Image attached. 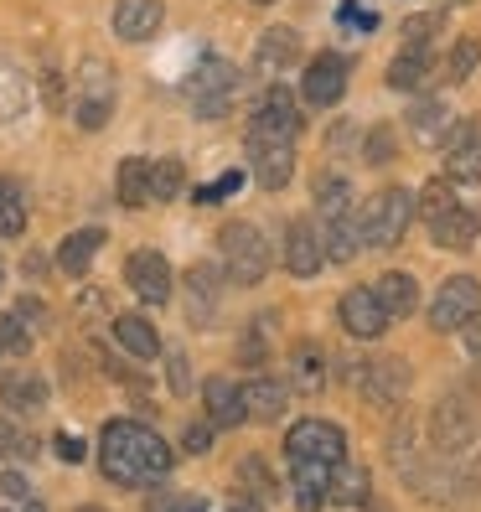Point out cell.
I'll use <instances>...</instances> for the list:
<instances>
[{
	"label": "cell",
	"instance_id": "cell-34",
	"mask_svg": "<svg viewBox=\"0 0 481 512\" xmlns=\"http://www.w3.org/2000/svg\"><path fill=\"white\" fill-rule=\"evenodd\" d=\"M182 187H187V166L182 161H171V156L150 161V202H176Z\"/></svg>",
	"mask_w": 481,
	"mask_h": 512
},
{
	"label": "cell",
	"instance_id": "cell-50",
	"mask_svg": "<svg viewBox=\"0 0 481 512\" xmlns=\"http://www.w3.org/2000/svg\"><path fill=\"white\" fill-rule=\"evenodd\" d=\"M0 492H6V497H16V502H26V497H32V487H26V476H21V471H6V476H0Z\"/></svg>",
	"mask_w": 481,
	"mask_h": 512
},
{
	"label": "cell",
	"instance_id": "cell-36",
	"mask_svg": "<svg viewBox=\"0 0 481 512\" xmlns=\"http://www.w3.org/2000/svg\"><path fill=\"white\" fill-rule=\"evenodd\" d=\"M119 202L125 207H145L150 202V161L145 156H130L119 166Z\"/></svg>",
	"mask_w": 481,
	"mask_h": 512
},
{
	"label": "cell",
	"instance_id": "cell-45",
	"mask_svg": "<svg viewBox=\"0 0 481 512\" xmlns=\"http://www.w3.org/2000/svg\"><path fill=\"white\" fill-rule=\"evenodd\" d=\"M166 378H171L176 394H192V368H187V352H171V357H166Z\"/></svg>",
	"mask_w": 481,
	"mask_h": 512
},
{
	"label": "cell",
	"instance_id": "cell-58",
	"mask_svg": "<svg viewBox=\"0 0 481 512\" xmlns=\"http://www.w3.org/2000/svg\"><path fill=\"white\" fill-rule=\"evenodd\" d=\"M450 6H461V0H450Z\"/></svg>",
	"mask_w": 481,
	"mask_h": 512
},
{
	"label": "cell",
	"instance_id": "cell-24",
	"mask_svg": "<svg viewBox=\"0 0 481 512\" xmlns=\"http://www.w3.org/2000/svg\"><path fill=\"white\" fill-rule=\"evenodd\" d=\"M326 383V352L316 342H295L290 352V388L295 394H321Z\"/></svg>",
	"mask_w": 481,
	"mask_h": 512
},
{
	"label": "cell",
	"instance_id": "cell-39",
	"mask_svg": "<svg viewBox=\"0 0 481 512\" xmlns=\"http://www.w3.org/2000/svg\"><path fill=\"white\" fill-rule=\"evenodd\" d=\"M32 342H37V331L32 326H26L16 311H6V316H0V352H11V357H26V352H32Z\"/></svg>",
	"mask_w": 481,
	"mask_h": 512
},
{
	"label": "cell",
	"instance_id": "cell-3",
	"mask_svg": "<svg viewBox=\"0 0 481 512\" xmlns=\"http://www.w3.org/2000/svg\"><path fill=\"white\" fill-rule=\"evenodd\" d=\"M114 114V68L99 57H83V68L73 78V119L83 130H104Z\"/></svg>",
	"mask_w": 481,
	"mask_h": 512
},
{
	"label": "cell",
	"instance_id": "cell-37",
	"mask_svg": "<svg viewBox=\"0 0 481 512\" xmlns=\"http://www.w3.org/2000/svg\"><path fill=\"white\" fill-rule=\"evenodd\" d=\"M347 197H352L347 176H337V171H321L316 176V207H321L326 218H342L347 213Z\"/></svg>",
	"mask_w": 481,
	"mask_h": 512
},
{
	"label": "cell",
	"instance_id": "cell-44",
	"mask_svg": "<svg viewBox=\"0 0 481 512\" xmlns=\"http://www.w3.org/2000/svg\"><path fill=\"white\" fill-rule=\"evenodd\" d=\"M388 161H394V130H373L368 135V166H388Z\"/></svg>",
	"mask_w": 481,
	"mask_h": 512
},
{
	"label": "cell",
	"instance_id": "cell-29",
	"mask_svg": "<svg viewBox=\"0 0 481 512\" xmlns=\"http://www.w3.org/2000/svg\"><path fill=\"white\" fill-rule=\"evenodd\" d=\"M373 295L383 300V311L394 316V321H404V316L419 306V285H414V275H404V269H394V275H383V280L373 285Z\"/></svg>",
	"mask_w": 481,
	"mask_h": 512
},
{
	"label": "cell",
	"instance_id": "cell-6",
	"mask_svg": "<svg viewBox=\"0 0 481 512\" xmlns=\"http://www.w3.org/2000/svg\"><path fill=\"white\" fill-rule=\"evenodd\" d=\"M285 456L290 461H316V466H342L347 461V435L332 419H300L285 435Z\"/></svg>",
	"mask_w": 481,
	"mask_h": 512
},
{
	"label": "cell",
	"instance_id": "cell-15",
	"mask_svg": "<svg viewBox=\"0 0 481 512\" xmlns=\"http://www.w3.org/2000/svg\"><path fill=\"white\" fill-rule=\"evenodd\" d=\"M430 435H435V450H466L471 435H476V414H471V404H466V399H445V404H435Z\"/></svg>",
	"mask_w": 481,
	"mask_h": 512
},
{
	"label": "cell",
	"instance_id": "cell-56",
	"mask_svg": "<svg viewBox=\"0 0 481 512\" xmlns=\"http://www.w3.org/2000/svg\"><path fill=\"white\" fill-rule=\"evenodd\" d=\"M78 512H104V507H78Z\"/></svg>",
	"mask_w": 481,
	"mask_h": 512
},
{
	"label": "cell",
	"instance_id": "cell-47",
	"mask_svg": "<svg viewBox=\"0 0 481 512\" xmlns=\"http://www.w3.org/2000/svg\"><path fill=\"white\" fill-rule=\"evenodd\" d=\"M182 445H187V456H207V445H213V430H207V425H187Z\"/></svg>",
	"mask_w": 481,
	"mask_h": 512
},
{
	"label": "cell",
	"instance_id": "cell-30",
	"mask_svg": "<svg viewBox=\"0 0 481 512\" xmlns=\"http://www.w3.org/2000/svg\"><path fill=\"white\" fill-rule=\"evenodd\" d=\"M368 487H373V476L363 466H337L332 481H326V502H337V507H363L368 502Z\"/></svg>",
	"mask_w": 481,
	"mask_h": 512
},
{
	"label": "cell",
	"instance_id": "cell-16",
	"mask_svg": "<svg viewBox=\"0 0 481 512\" xmlns=\"http://www.w3.org/2000/svg\"><path fill=\"white\" fill-rule=\"evenodd\" d=\"M166 21L161 0H119L114 6V37L119 42H150Z\"/></svg>",
	"mask_w": 481,
	"mask_h": 512
},
{
	"label": "cell",
	"instance_id": "cell-7",
	"mask_svg": "<svg viewBox=\"0 0 481 512\" xmlns=\"http://www.w3.org/2000/svg\"><path fill=\"white\" fill-rule=\"evenodd\" d=\"M300 109H295V94L285 83H269L264 88V99L254 104V125H249V135L254 140H285V145H295V135H300Z\"/></svg>",
	"mask_w": 481,
	"mask_h": 512
},
{
	"label": "cell",
	"instance_id": "cell-35",
	"mask_svg": "<svg viewBox=\"0 0 481 512\" xmlns=\"http://www.w3.org/2000/svg\"><path fill=\"white\" fill-rule=\"evenodd\" d=\"M26 233V192L0 176V238H21Z\"/></svg>",
	"mask_w": 481,
	"mask_h": 512
},
{
	"label": "cell",
	"instance_id": "cell-51",
	"mask_svg": "<svg viewBox=\"0 0 481 512\" xmlns=\"http://www.w3.org/2000/svg\"><path fill=\"white\" fill-rule=\"evenodd\" d=\"M238 471H244V476L254 481V492H259V497H269V492H275V481L264 476V466H259V461H244V466H238Z\"/></svg>",
	"mask_w": 481,
	"mask_h": 512
},
{
	"label": "cell",
	"instance_id": "cell-2",
	"mask_svg": "<svg viewBox=\"0 0 481 512\" xmlns=\"http://www.w3.org/2000/svg\"><path fill=\"white\" fill-rule=\"evenodd\" d=\"M218 249H223V275L233 285H259L269 275V244L254 223H228L218 233Z\"/></svg>",
	"mask_w": 481,
	"mask_h": 512
},
{
	"label": "cell",
	"instance_id": "cell-31",
	"mask_svg": "<svg viewBox=\"0 0 481 512\" xmlns=\"http://www.w3.org/2000/svg\"><path fill=\"white\" fill-rule=\"evenodd\" d=\"M321 249H326V259H332V264H352L357 249H363V228H357V218L352 213L332 218V228H326V238H321Z\"/></svg>",
	"mask_w": 481,
	"mask_h": 512
},
{
	"label": "cell",
	"instance_id": "cell-11",
	"mask_svg": "<svg viewBox=\"0 0 481 512\" xmlns=\"http://www.w3.org/2000/svg\"><path fill=\"white\" fill-rule=\"evenodd\" d=\"M445 156V182H481V130L476 125H450L440 140Z\"/></svg>",
	"mask_w": 481,
	"mask_h": 512
},
{
	"label": "cell",
	"instance_id": "cell-46",
	"mask_svg": "<svg viewBox=\"0 0 481 512\" xmlns=\"http://www.w3.org/2000/svg\"><path fill=\"white\" fill-rule=\"evenodd\" d=\"M26 326H32V331H42L47 326V306H42V300H16V306H11Z\"/></svg>",
	"mask_w": 481,
	"mask_h": 512
},
{
	"label": "cell",
	"instance_id": "cell-21",
	"mask_svg": "<svg viewBox=\"0 0 481 512\" xmlns=\"http://www.w3.org/2000/svg\"><path fill=\"white\" fill-rule=\"evenodd\" d=\"M409 383H414V373H409L404 357H373V363L363 368V388L378 404H394L399 394H409Z\"/></svg>",
	"mask_w": 481,
	"mask_h": 512
},
{
	"label": "cell",
	"instance_id": "cell-5",
	"mask_svg": "<svg viewBox=\"0 0 481 512\" xmlns=\"http://www.w3.org/2000/svg\"><path fill=\"white\" fill-rule=\"evenodd\" d=\"M238 94V68L228 63V57H202L197 73L187 78V99L202 119H218Z\"/></svg>",
	"mask_w": 481,
	"mask_h": 512
},
{
	"label": "cell",
	"instance_id": "cell-22",
	"mask_svg": "<svg viewBox=\"0 0 481 512\" xmlns=\"http://www.w3.org/2000/svg\"><path fill=\"white\" fill-rule=\"evenodd\" d=\"M202 399H207V419H213L218 430H233V425H244V388L228 383V378H207L202 383Z\"/></svg>",
	"mask_w": 481,
	"mask_h": 512
},
{
	"label": "cell",
	"instance_id": "cell-40",
	"mask_svg": "<svg viewBox=\"0 0 481 512\" xmlns=\"http://www.w3.org/2000/svg\"><path fill=\"white\" fill-rule=\"evenodd\" d=\"M445 32V11H430V16H409L404 21V47H430V37Z\"/></svg>",
	"mask_w": 481,
	"mask_h": 512
},
{
	"label": "cell",
	"instance_id": "cell-10",
	"mask_svg": "<svg viewBox=\"0 0 481 512\" xmlns=\"http://www.w3.org/2000/svg\"><path fill=\"white\" fill-rule=\"evenodd\" d=\"M125 280H130V290L145 300V306H166L171 300V264L156 249H135L125 259Z\"/></svg>",
	"mask_w": 481,
	"mask_h": 512
},
{
	"label": "cell",
	"instance_id": "cell-25",
	"mask_svg": "<svg viewBox=\"0 0 481 512\" xmlns=\"http://www.w3.org/2000/svg\"><path fill=\"white\" fill-rule=\"evenodd\" d=\"M99 244H104V233H99V228H78V233H68V238H63V249H57V269H63V275H73V280H83V275H88V264H94V254H99Z\"/></svg>",
	"mask_w": 481,
	"mask_h": 512
},
{
	"label": "cell",
	"instance_id": "cell-23",
	"mask_svg": "<svg viewBox=\"0 0 481 512\" xmlns=\"http://www.w3.org/2000/svg\"><path fill=\"white\" fill-rule=\"evenodd\" d=\"M285 409H290V388H285V383H275V378H254V383L244 388V414L259 419V425H275Z\"/></svg>",
	"mask_w": 481,
	"mask_h": 512
},
{
	"label": "cell",
	"instance_id": "cell-1",
	"mask_svg": "<svg viewBox=\"0 0 481 512\" xmlns=\"http://www.w3.org/2000/svg\"><path fill=\"white\" fill-rule=\"evenodd\" d=\"M99 471L114 487H150L171 471V445L140 419H109L99 435Z\"/></svg>",
	"mask_w": 481,
	"mask_h": 512
},
{
	"label": "cell",
	"instance_id": "cell-8",
	"mask_svg": "<svg viewBox=\"0 0 481 512\" xmlns=\"http://www.w3.org/2000/svg\"><path fill=\"white\" fill-rule=\"evenodd\" d=\"M476 311H481L476 280H471V275H450V280L440 285V295L430 300V326H435V331H461V321L476 316Z\"/></svg>",
	"mask_w": 481,
	"mask_h": 512
},
{
	"label": "cell",
	"instance_id": "cell-41",
	"mask_svg": "<svg viewBox=\"0 0 481 512\" xmlns=\"http://www.w3.org/2000/svg\"><path fill=\"white\" fill-rule=\"evenodd\" d=\"M238 187H244V171H238V166H233V171H223V176H218V182H207V187H197L192 197H197L202 207H213V202H223V197H233Z\"/></svg>",
	"mask_w": 481,
	"mask_h": 512
},
{
	"label": "cell",
	"instance_id": "cell-52",
	"mask_svg": "<svg viewBox=\"0 0 481 512\" xmlns=\"http://www.w3.org/2000/svg\"><path fill=\"white\" fill-rule=\"evenodd\" d=\"M57 456H63V461H68V466H73V461H83V440H78V435H68V430H63V435H57Z\"/></svg>",
	"mask_w": 481,
	"mask_h": 512
},
{
	"label": "cell",
	"instance_id": "cell-48",
	"mask_svg": "<svg viewBox=\"0 0 481 512\" xmlns=\"http://www.w3.org/2000/svg\"><path fill=\"white\" fill-rule=\"evenodd\" d=\"M461 342H466V352H471V357H476V363H481V311L461 321Z\"/></svg>",
	"mask_w": 481,
	"mask_h": 512
},
{
	"label": "cell",
	"instance_id": "cell-4",
	"mask_svg": "<svg viewBox=\"0 0 481 512\" xmlns=\"http://www.w3.org/2000/svg\"><path fill=\"white\" fill-rule=\"evenodd\" d=\"M409 223H414V197L404 192V187H388V192H378L368 207H363V244L368 249H394L399 238L409 233Z\"/></svg>",
	"mask_w": 481,
	"mask_h": 512
},
{
	"label": "cell",
	"instance_id": "cell-19",
	"mask_svg": "<svg viewBox=\"0 0 481 512\" xmlns=\"http://www.w3.org/2000/svg\"><path fill=\"white\" fill-rule=\"evenodd\" d=\"M218 300H223V280H218V269H213V264H192V269H187V321L213 326Z\"/></svg>",
	"mask_w": 481,
	"mask_h": 512
},
{
	"label": "cell",
	"instance_id": "cell-57",
	"mask_svg": "<svg viewBox=\"0 0 481 512\" xmlns=\"http://www.w3.org/2000/svg\"><path fill=\"white\" fill-rule=\"evenodd\" d=\"M254 6H269V0H254Z\"/></svg>",
	"mask_w": 481,
	"mask_h": 512
},
{
	"label": "cell",
	"instance_id": "cell-28",
	"mask_svg": "<svg viewBox=\"0 0 481 512\" xmlns=\"http://www.w3.org/2000/svg\"><path fill=\"white\" fill-rule=\"evenodd\" d=\"M114 337L125 352H135L140 363H150V357H161V337H156V326H150L145 316H114Z\"/></svg>",
	"mask_w": 481,
	"mask_h": 512
},
{
	"label": "cell",
	"instance_id": "cell-38",
	"mask_svg": "<svg viewBox=\"0 0 481 512\" xmlns=\"http://www.w3.org/2000/svg\"><path fill=\"white\" fill-rule=\"evenodd\" d=\"M461 197H456V182H440V176H435V182L425 187V192H419L414 197V207H419V218H440V213H450V207H456Z\"/></svg>",
	"mask_w": 481,
	"mask_h": 512
},
{
	"label": "cell",
	"instance_id": "cell-27",
	"mask_svg": "<svg viewBox=\"0 0 481 512\" xmlns=\"http://www.w3.org/2000/svg\"><path fill=\"white\" fill-rule=\"evenodd\" d=\"M435 73V57H430V47H404L394 63H388V88H425V78Z\"/></svg>",
	"mask_w": 481,
	"mask_h": 512
},
{
	"label": "cell",
	"instance_id": "cell-20",
	"mask_svg": "<svg viewBox=\"0 0 481 512\" xmlns=\"http://www.w3.org/2000/svg\"><path fill=\"white\" fill-rule=\"evenodd\" d=\"M300 63V37L290 32V26H269V32L259 37V47H254V68L259 73H290Z\"/></svg>",
	"mask_w": 481,
	"mask_h": 512
},
{
	"label": "cell",
	"instance_id": "cell-13",
	"mask_svg": "<svg viewBox=\"0 0 481 512\" xmlns=\"http://www.w3.org/2000/svg\"><path fill=\"white\" fill-rule=\"evenodd\" d=\"M337 316H342V326L352 331L357 342H378L383 331H388V321H394V316L383 311V300H378L373 290H347L342 306H337Z\"/></svg>",
	"mask_w": 481,
	"mask_h": 512
},
{
	"label": "cell",
	"instance_id": "cell-26",
	"mask_svg": "<svg viewBox=\"0 0 481 512\" xmlns=\"http://www.w3.org/2000/svg\"><path fill=\"white\" fill-rule=\"evenodd\" d=\"M337 466H316V461H290V476H295V502L300 512H316L326 507V481H332Z\"/></svg>",
	"mask_w": 481,
	"mask_h": 512
},
{
	"label": "cell",
	"instance_id": "cell-33",
	"mask_svg": "<svg viewBox=\"0 0 481 512\" xmlns=\"http://www.w3.org/2000/svg\"><path fill=\"white\" fill-rule=\"evenodd\" d=\"M450 125H456V119H450V109H445L440 99L414 104V114H409V130H414V140H419V145H440Z\"/></svg>",
	"mask_w": 481,
	"mask_h": 512
},
{
	"label": "cell",
	"instance_id": "cell-14",
	"mask_svg": "<svg viewBox=\"0 0 481 512\" xmlns=\"http://www.w3.org/2000/svg\"><path fill=\"white\" fill-rule=\"evenodd\" d=\"M326 264V249H321V228L311 218H295L290 233H285V269L300 280H311L316 269Z\"/></svg>",
	"mask_w": 481,
	"mask_h": 512
},
{
	"label": "cell",
	"instance_id": "cell-53",
	"mask_svg": "<svg viewBox=\"0 0 481 512\" xmlns=\"http://www.w3.org/2000/svg\"><path fill=\"white\" fill-rule=\"evenodd\" d=\"M233 512H264L254 497H233Z\"/></svg>",
	"mask_w": 481,
	"mask_h": 512
},
{
	"label": "cell",
	"instance_id": "cell-49",
	"mask_svg": "<svg viewBox=\"0 0 481 512\" xmlns=\"http://www.w3.org/2000/svg\"><path fill=\"white\" fill-rule=\"evenodd\" d=\"M337 16H342V26H363V32H368V26L378 21L373 11H363V6H357V0H347V6H342Z\"/></svg>",
	"mask_w": 481,
	"mask_h": 512
},
{
	"label": "cell",
	"instance_id": "cell-9",
	"mask_svg": "<svg viewBox=\"0 0 481 512\" xmlns=\"http://www.w3.org/2000/svg\"><path fill=\"white\" fill-rule=\"evenodd\" d=\"M342 94H347V57L321 52L306 68V78H300V99L311 109H332V104H342Z\"/></svg>",
	"mask_w": 481,
	"mask_h": 512
},
{
	"label": "cell",
	"instance_id": "cell-43",
	"mask_svg": "<svg viewBox=\"0 0 481 512\" xmlns=\"http://www.w3.org/2000/svg\"><path fill=\"white\" fill-rule=\"evenodd\" d=\"M476 63H481V47L476 42H456V52H450V78L466 83L476 73Z\"/></svg>",
	"mask_w": 481,
	"mask_h": 512
},
{
	"label": "cell",
	"instance_id": "cell-18",
	"mask_svg": "<svg viewBox=\"0 0 481 512\" xmlns=\"http://www.w3.org/2000/svg\"><path fill=\"white\" fill-rule=\"evenodd\" d=\"M425 228H430V238H435V249H456V254H466L476 238H481V213H471V207L456 202L450 213L430 218Z\"/></svg>",
	"mask_w": 481,
	"mask_h": 512
},
{
	"label": "cell",
	"instance_id": "cell-32",
	"mask_svg": "<svg viewBox=\"0 0 481 512\" xmlns=\"http://www.w3.org/2000/svg\"><path fill=\"white\" fill-rule=\"evenodd\" d=\"M26 99H32V88H26V73L11 63V57H0V125L21 119Z\"/></svg>",
	"mask_w": 481,
	"mask_h": 512
},
{
	"label": "cell",
	"instance_id": "cell-42",
	"mask_svg": "<svg viewBox=\"0 0 481 512\" xmlns=\"http://www.w3.org/2000/svg\"><path fill=\"white\" fill-rule=\"evenodd\" d=\"M145 512H202V497H187V492H150Z\"/></svg>",
	"mask_w": 481,
	"mask_h": 512
},
{
	"label": "cell",
	"instance_id": "cell-17",
	"mask_svg": "<svg viewBox=\"0 0 481 512\" xmlns=\"http://www.w3.org/2000/svg\"><path fill=\"white\" fill-rule=\"evenodd\" d=\"M0 404H6L11 414H37L47 404V378L37 368H11V373H0Z\"/></svg>",
	"mask_w": 481,
	"mask_h": 512
},
{
	"label": "cell",
	"instance_id": "cell-12",
	"mask_svg": "<svg viewBox=\"0 0 481 512\" xmlns=\"http://www.w3.org/2000/svg\"><path fill=\"white\" fill-rule=\"evenodd\" d=\"M249 161H254V182L264 192H285L295 176V145L285 140H254L249 135Z\"/></svg>",
	"mask_w": 481,
	"mask_h": 512
},
{
	"label": "cell",
	"instance_id": "cell-55",
	"mask_svg": "<svg viewBox=\"0 0 481 512\" xmlns=\"http://www.w3.org/2000/svg\"><path fill=\"white\" fill-rule=\"evenodd\" d=\"M0 285H6V259H0Z\"/></svg>",
	"mask_w": 481,
	"mask_h": 512
},
{
	"label": "cell",
	"instance_id": "cell-54",
	"mask_svg": "<svg viewBox=\"0 0 481 512\" xmlns=\"http://www.w3.org/2000/svg\"><path fill=\"white\" fill-rule=\"evenodd\" d=\"M26 512H42V507H37V502H32V497H26Z\"/></svg>",
	"mask_w": 481,
	"mask_h": 512
}]
</instances>
